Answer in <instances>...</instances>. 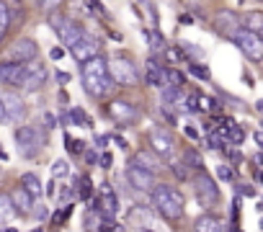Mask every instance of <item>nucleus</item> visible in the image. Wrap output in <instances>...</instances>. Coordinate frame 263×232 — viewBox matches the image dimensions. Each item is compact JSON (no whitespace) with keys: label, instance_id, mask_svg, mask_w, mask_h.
I'll use <instances>...</instances> for the list:
<instances>
[{"label":"nucleus","instance_id":"f257e3e1","mask_svg":"<svg viewBox=\"0 0 263 232\" xmlns=\"http://www.w3.org/2000/svg\"><path fill=\"white\" fill-rule=\"evenodd\" d=\"M80 75H83V88L90 98H106L116 88L108 75V60H103L101 54L80 62Z\"/></svg>","mask_w":263,"mask_h":232},{"label":"nucleus","instance_id":"f03ea898","mask_svg":"<svg viewBox=\"0 0 263 232\" xmlns=\"http://www.w3.org/2000/svg\"><path fill=\"white\" fill-rule=\"evenodd\" d=\"M150 204H153V209H155L160 217H165V219H171V222L181 219L183 211H186V199H183V194H181L176 186H168V183H155V188L150 191Z\"/></svg>","mask_w":263,"mask_h":232},{"label":"nucleus","instance_id":"7ed1b4c3","mask_svg":"<svg viewBox=\"0 0 263 232\" xmlns=\"http://www.w3.org/2000/svg\"><path fill=\"white\" fill-rule=\"evenodd\" d=\"M13 142H16V150H18L21 158L34 160V158L42 152V147L47 145V134H44V129H39V127L21 124V127L13 132Z\"/></svg>","mask_w":263,"mask_h":232},{"label":"nucleus","instance_id":"20e7f679","mask_svg":"<svg viewBox=\"0 0 263 232\" xmlns=\"http://www.w3.org/2000/svg\"><path fill=\"white\" fill-rule=\"evenodd\" d=\"M108 75H111L114 85H124V88L140 85V70L129 57H114L108 62Z\"/></svg>","mask_w":263,"mask_h":232},{"label":"nucleus","instance_id":"39448f33","mask_svg":"<svg viewBox=\"0 0 263 232\" xmlns=\"http://www.w3.org/2000/svg\"><path fill=\"white\" fill-rule=\"evenodd\" d=\"M49 26H52V31L60 36V42L65 44V49H70V47L78 42V36L85 31L78 21H72V18H67V16H60V13H49Z\"/></svg>","mask_w":263,"mask_h":232},{"label":"nucleus","instance_id":"423d86ee","mask_svg":"<svg viewBox=\"0 0 263 232\" xmlns=\"http://www.w3.org/2000/svg\"><path fill=\"white\" fill-rule=\"evenodd\" d=\"M108 116H111V122L116 127H132L140 119V108L126 98H114L108 103Z\"/></svg>","mask_w":263,"mask_h":232},{"label":"nucleus","instance_id":"0eeeda50","mask_svg":"<svg viewBox=\"0 0 263 232\" xmlns=\"http://www.w3.org/2000/svg\"><path fill=\"white\" fill-rule=\"evenodd\" d=\"M232 42L237 44V49H240L250 62H260V60H263V39H260V34H253V31L240 29V31L232 36Z\"/></svg>","mask_w":263,"mask_h":232},{"label":"nucleus","instance_id":"6e6552de","mask_svg":"<svg viewBox=\"0 0 263 232\" xmlns=\"http://www.w3.org/2000/svg\"><path fill=\"white\" fill-rule=\"evenodd\" d=\"M126 181H129V186L135 188V191H147L150 194L155 188V183H158V176L153 170L142 168L140 163L129 160V165H126Z\"/></svg>","mask_w":263,"mask_h":232},{"label":"nucleus","instance_id":"1a4fd4ad","mask_svg":"<svg viewBox=\"0 0 263 232\" xmlns=\"http://www.w3.org/2000/svg\"><path fill=\"white\" fill-rule=\"evenodd\" d=\"M194 183H196V199H199V204L206 206V209L217 206V201H219V188H217V183L206 176V170H199V176L194 178Z\"/></svg>","mask_w":263,"mask_h":232},{"label":"nucleus","instance_id":"9d476101","mask_svg":"<svg viewBox=\"0 0 263 232\" xmlns=\"http://www.w3.org/2000/svg\"><path fill=\"white\" fill-rule=\"evenodd\" d=\"M78 62H85L88 57H96V54H101V42L90 34V31H83L80 36H78V42L67 49Z\"/></svg>","mask_w":263,"mask_h":232},{"label":"nucleus","instance_id":"9b49d317","mask_svg":"<svg viewBox=\"0 0 263 232\" xmlns=\"http://www.w3.org/2000/svg\"><path fill=\"white\" fill-rule=\"evenodd\" d=\"M3 111H6V122H11V124H24L26 122V103H24V98L21 95H13V93H8V95H3Z\"/></svg>","mask_w":263,"mask_h":232},{"label":"nucleus","instance_id":"f8f14e48","mask_svg":"<svg viewBox=\"0 0 263 232\" xmlns=\"http://www.w3.org/2000/svg\"><path fill=\"white\" fill-rule=\"evenodd\" d=\"M24 67H26V78H24V90L34 93V90L44 88V83H47V67H44V65H42L39 60L24 62Z\"/></svg>","mask_w":263,"mask_h":232},{"label":"nucleus","instance_id":"ddd939ff","mask_svg":"<svg viewBox=\"0 0 263 232\" xmlns=\"http://www.w3.org/2000/svg\"><path fill=\"white\" fill-rule=\"evenodd\" d=\"M150 145H153V152L158 158H173V152H176V140L168 129H153L150 132Z\"/></svg>","mask_w":263,"mask_h":232},{"label":"nucleus","instance_id":"4468645a","mask_svg":"<svg viewBox=\"0 0 263 232\" xmlns=\"http://www.w3.org/2000/svg\"><path fill=\"white\" fill-rule=\"evenodd\" d=\"M24 78H26V67L24 62H0V83L3 85H16L24 88Z\"/></svg>","mask_w":263,"mask_h":232},{"label":"nucleus","instance_id":"2eb2a0df","mask_svg":"<svg viewBox=\"0 0 263 232\" xmlns=\"http://www.w3.org/2000/svg\"><path fill=\"white\" fill-rule=\"evenodd\" d=\"M96 199H98V214L101 217H114L119 211V196L111 188V183H101V194Z\"/></svg>","mask_w":263,"mask_h":232},{"label":"nucleus","instance_id":"dca6fc26","mask_svg":"<svg viewBox=\"0 0 263 232\" xmlns=\"http://www.w3.org/2000/svg\"><path fill=\"white\" fill-rule=\"evenodd\" d=\"M36 54H39V47H36L34 39H18V42L11 47L13 62H31V60H36Z\"/></svg>","mask_w":263,"mask_h":232},{"label":"nucleus","instance_id":"f3484780","mask_svg":"<svg viewBox=\"0 0 263 232\" xmlns=\"http://www.w3.org/2000/svg\"><path fill=\"white\" fill-rule=\"evenodd\" d=\"M145 83L147 85H155V88H163V83H165V67L158 62V57L153 54L150 60H147V72H145Z\"/></svg>","mask_w":263,"mask_h":232},{"label":"nucleus","instance_id":"a211bd4d","mask_svg":"<svg viewBox=\"0 0 263 232\" xmlns=\"http://www.w3.org/2000/svg\"><path fill=\"white\" fill-rule=\"evenodd\" d=\"M217 29L224 34V36H235L237 31H240V18L232 13V11H222L219 16H217Z\"/></svg>","mask_w":263,"mask_h":232},{"label":"nucleus","instance_id":"6ab92c4d","mask_svg":"<svg viewBox=\"0 0 263 232\" xmlns=\"http://www.w3.org/2000/svg\"><path fill=\"white\" fill-rule=\"evenodd\" d=\"M60 122H62V127H70V124H78V127H85V129H90L93 127V122H90V116L83 111V108H70L67 113H62L60 116Z\"/></svg>","mask_w":263,"mask_h":232},{"label":"nucleus","instance_id":"aec40b11","mask_svg":"<svg viewBox=\"0 0 263 232\" xmlns=\"http://www.w3.org/2000/svg\"><path fill=\"white\" fill-rule=\"evenodd\" d=\"M11 204H13V211L16 214H24V217H29V211H31V206H34V196H29L21 186L11 194Z\"/></svg>","mask_w":263,"mask_h":232},{"label":"nucleus","instance_id":"412c9836","mask_svg":"<svg viewBox=\"0 0 263 232\" xmlns=\"http://www.w3.org/2000/svg\"><path fill=\"white\" fill-rule=\"evenodd\" d=\"M194 232H227V224L214 214H204V217H199Z\"/></svg>","mask_w":263,"mask_h":232},{"label":"nucleus","instance_id":"4be33fe9","mask_svg":"<svg viewBox=\"0 0 263 232\" xmlns=\"http://www.w3.org/2000/svg\"><path fill=\"white\" fill-rule=\"evenodd\" d=\"M240 29H245V31H253V34H260L263 31V16L255 11V13H245L242 18H240Z\"/></svg>","mask_w":263,"mask_h":232},{"label":"nucleus","instance_id":"5701e85b","mask_svg":"<svg viewBox=\"0 0 263 232\" xmlns=\"http://www.w3.org/2000/svg\"><path fill=\"white\" fill-rule=\"evenodd\" d=\"M21 188L29 194V196H42V181L36 173H24L21 176Z\"/></svg>","mask_w":263,"mask_h":232},{"label":"nucleus","instance_id":"b1692460","mask_svg":"<svg viewBox=\"0 0 263 232\" xmlns=\"http://www.w3.org/2000/svg\"><path fill=\"white\" fill-rule=\"evenodd\" d=\"M132 160L140 163V165H142V168H147V170H153V173H158V168H160V160H158L153 152H147V150H140Z\"/></svg>","mask_w":263,"mask_h":232},{"label":"nucleus","instance_id":"393cba45","mask_svg":"<svg viewBox=\"0 0 263 232\" xmlns=\"http://www.w3.org/2000/svg\"><path fill=\"white\" fill-rule=\"evenodd\" d=\"M168 88H183L186 85V75L178 70V67H165V83Z\"/></svg>","mask_w":263,"mask_h":232},{"label":"nucleus","instance_id":"a878e982","mask_svg":"<svg viewBox=\"0 0 263 232\" xmlns=\"http://www.w3.org/2000/svg\"><path fill=\"white\" fill-rule=\"evenodd\" d=\"M13 204H11V196L8 194H0V224H8L13 219Z\"/></svg>","mask_w":263,"mask_h":232},{"label":"nucleus","instance_id":"bb28decb","mask_svg":"<svg viewBox=\"0 0 263 232\" xmlns=\"http://www.w3.org/2000/svg\"><path fill=\"white\" fill-rule=\"evenodd\" d=\"M178 49H181V54H183V57H186V54L191 57L189 62H204V49L194 47L191 42H181V44H178Z\"/></svg>","mask_w":263,"mask_h":232},{"label":"nucleus","instance_id":"cd10ccee","mask_svg":"<svg viewBox=\"0 0 263 232\" xmlns=\"http://www.w3.org/2000/svg\"><path fill=\"white\" fill-rule=\"evenodd\" d=\"M181 163H183L186 168L196 170V173H199V170H204V160H201V155H199L196 150H186V152H183V160H181Z\"/></svg>","mask_w":263,"mask_h":232},{"label":"nucleus","instance_id":"c85d7f7f","mask_svg":"<svg viewBox=\"0 0 263 232\" xmlns=\"http://www.w3.org/2000/svg\"><path fill=\"white\" fill-rule=\"evenodd\" d=\"M145 36H147V42H150V49H153V54H160V52L165 49V39H163V34H160V31L150 29V31H145Z\"/></svg>","mask_w":263,"mask_h":232},{"label":"nucleus","instance_id":"c756f323","mask_svg":"<svg viewBox=\"0 0 263 232\" xmlns=\"http://www.w3.org/2000/svg\"><path fill=\"white\" fill-rule=\"evenodd\" d=\"M245 142V129L240 127V124H232V127H227V145H242Z\"/></svg>","mask_w":263,"mask_h":232},{"label":"nucleus","instance_id":"7c9ffc66","mask_svg":"<svg viewBox=\"0 0 263 232\" xmlns=\"http://www.w3.org/2000/svg\"><path fill=\"white\" fill-rule=\"evenodd\" d=\"M181 108H183V111H189V113H196V111H201V95H199V93H191V95H186V98L181 101Z\"/></svg>","mask_w":263,"mask_h":232},{"label":"nucleus","instance_id":"2f4dec72","mask_svg":"<svg viewBox=\"0 0 263 232\" xmlns=\"http://www.w3.org/2000/svg\"><path fill=\"white\" fill-rule=\"evenodd\" d=\"M8 26H11V11H8V6H6V0H0V42H3Z\"/></svg>","mask_w":263,"mask_h":232},{"label":"nucleus","instance_id":"473e14b6","mask_svg":"<svg viewBox=\"0 0 263 232\" xmlns=\"http://www.w3.org/2000/svg\"><path fill=\"white\" fill-rule=\"evenodd\" d=\"M75 194H78L80 199H90V196H93V183H90L88 176H80V178H78V188H75Z\"/></svg>","mask_w":263,"mask_h":232},{"label":"nucleus","instance_id":"72a5a7b5","mask_svg":"<svg viewBox=\"0 0 263 232\" xmlns=\"http://www.w3.org/2000/svg\"><path fill=\"white\" fill-rule=\"evenodd\" d=\"M67 176H70L67 160H54V163H52V178L57 181V178H67Z\"/></svg>","mask_w":263,"mask_h":232},{"label":"nucleus","instance_id":"f704fd0d","mask_svg":"<svg viewBox=\"0 0 263 232\" xmlns=\"http://www.w3.org/2000/svg\"><path fill=\"white\" fill-rule=\"evenodd\" d=\"M65 142H67V152H70V155H75V158H78V155H83V152H85V142H83V140H72V137L67 134V137H65Z\"/></svg>","mask_w":263,"mask_h":232},{"label":"nucleus","instance_id":"c9c22d12","mask_svg":"<svg viewBox=\"0 0 263 232\" xmlns=\"http://www.w3.org/2000/svg\"><path fill=\"white\" fill-rule=\"evenodd\" d=\"M98 222H101V214H98L96 209H88V211H85V229H88V232H96V229H98Z\"/></svg>","mask_w":263,"mask_h":232},{"label":"nucleus","instance_id":"e433bc0d","mask_svg":"<svg viewBox=\"0 0 263 232\" xmlns=\"http://www.w3.org/2000/svg\"><path fill=\"white\" fill-rule=\"evenodd\" d=\"M160 54H165V60H168L171 65H176V62H186V57L181 54V49H178V47H176V49H168V47H165Z\"/></svg>","mask_w":263,"mask_h":232},{"label":"nucleus","instance_id":"4c0bfd02","mask_svg":"<svg viewBox=\"0 0 263 232\" xmlns=\"http://www.w3.org/2000/svg\"><path fill=\"white\" fill-rule=\"evenodd\" d=\"M217 178L224 181V183H230V181H235V170L230 165H217Z\"/></svg>","mask_w":263,"mask_h":232},{"label":"nucleus","instance_id":"58836bf2","mask_svg":"<svg viewBox=\"0 0 263 232\" xmlns=\"http://www.w3.org/2000/svg\"><path fill=\"white\" fill-rule=\"evenodd\" d=\"M60 6H62V0H39V8H42L44 13H54Z\"/></svg>","mask_w":263,"mask_h":232},{"label":"nucleus","instance_id":"ea45409f","mask_svg":"<svg viewBox=\"0 0 263 232\" xmlns=\"http://www.w3.org/2000/svg\"><path fill=\"white\" fill-rule=\"evenodd\" d=\"M191 72H194L196 78H201V80H209V70H206V65H196V62H191Z\"/></svg>","mask_w":263,"mask_h":232},{"label":"nucleus","instance_id":"a19ab883","mask_svg":"<svg viewBox=\"0 0 263 232\" xmlns=\"http://www.w3.org/2000/svg\"><path fill=\"white\" fill-rule=\"evenodd\" d=\"M29 214H31V217H36V219H47V214H49V211H47V206H42V204H34Z\"/></svg>","mask_w":263,"mask_h":232},{"label":"nucleus","instance_id":"79ce46f5","mask_svg":"<svg viewBox=\"0 0 263 232\" xmlns=\"http://www.w3.org/2000/svg\"><path fill=\"white\" fill-rule=\"evenodd\" d=\"M173 173H176L178 178H183V181H189V178H191V173H189V168H186L183 163H178V165H173Z\"/></svg>","mask_w":263,"mask_h":232},{"label":"nucleus","instance_id":"37998d69","mask_svg":"<svg viewBox=\"0 0 263 232\" xmlns=\"http://www.w3.org/2000/svg\"><path fill=\"white\" fill-rule=\"evenodd\" d=\"M98 163H101V168H111V163H114V155L111 152H101V158H98Z\"/></svg>","mask_w":263,"mask_h":232},{"label":"nucleus","instance_id":"c03bdc74","mask_svg":"<svg viewBox=\"0 0 263 232\" xmlns=\"http://www.w3.org/2000/svg\"><path fill=\"white\" fill-rule=\"evenodd\" d=\"M49 57L57 62V60H62L65 57V47H52V52H49Z\"/></svg>","mask_w":263,"mask_h":232},{"label":"nucleus","instance_id":"a18cd8bd","mask_svg":"<svg viewBox=\"0 0 263 232\" xmlns=\"http://www.w3.org/2000/svg\"><path fill=\"white\" fill-rule=\"evenodd\" d=\"M44 122H47L49 129H54V127H57V116H54V113H44Z\"/></svg>","mask_w":263,"mask_h":232},{"label":"nucleus","instance_id":"49530a36","mask_svg":"<svg viewBox=\"0 0 263 232\" xmlns=\"http://www.w3.org/2000/svg\"><path fill=\"white\" fill-rule=\"evenodd\" d=\"M237 194H242V196H255V188H250V186H237Z\"/></svg>","mask_w":263,"mask_h":232},{"label":"nucleus","instance_id":"de8ad7c7","mask_svg":"<svg viewBox=\"0 0 263 232\" xmlns=\"http://www.w3.org/2000/svg\"><path fill=\"white\" fill-rule=\"evenodd\" d=\"M106 142H108V134H101V137H96V147H106Z\"/></svg>","mask_w":263,"mask_h":232},{"label":"nucleus","instance_id":"09e8293b","mask_svg":"<svg viewBox=\"0 0 263 232\" xmlns=\"http://www.w3.org/2000/svg\"><path fill=\"white\" fill-rule=\"evenodd\" d=\"M88 6H90V8L96 11V13H103V6L98 3V0H88Z\"/></svg>","mask_w":263,"mask_h":232},{"label":"nucleus","instance_id":"8fccbe9b","mask_svg":"<svg viewBox=\"0 0 263 232\" xmlns=\"http://www.w3.org/2000/svg\"><path fill=\"white\" fill-rule=\"evenodd\" d=\"M85 160H88V165H96V163H98V155H96V152H88Z\"/></svg>","mask_w":263,"mask_h":232},{"label":"nucleus","instance_id":"3c124183","mask_svg":"<svg viewBox=\"0 0 263 232\" xmlns=\"http://www.w3.org/2000/svg\"><path fill=\"white\" fill-rule=\"evenodd\" d=\"M57 80H60V85H65V83L70 80V75H67V72H57Z\"/></svg>","mask_w":263,"mask_h":232},{"label":"nucleus","instance_id":"603ef678","mask_svg":"<svg viewBox=\"0 0 263 232\" xmlns=\"http://www.w3.org/2000/svg\"><path fill=\"white\" fill-rule=\"evenodd\" d=\"M186 134H189L191 140H199V132H196L194 127H186Z\"/></svg>","mask_w":263,"mask_h":232},{"label":"nucleus","instance_id":"864d4df0","mask_svg":"<svg viewBox=\"0 0 263 232\" xmlns=\"http://www.w3.org/2000/svg\"><path fill=\"white\" fill-rule=\"evenodd\" d=\"M54 186H57V181L52 178V181L47 183V194H49V196H54Z\"/></svg>","mask_w":263,"mask_h":232},{"label":"nucleus","instance_id":"5fc2aeb1","mask_svg":"<svg viewBox=\"0 0 263 232\" xmlns=\"http://www.w3.org/2000/svg\"><path fill=\"white\" fill-rule=\"evenodd\" d=\"M114 142H116L121 150H126V140H124V137H114Z\"/></svg>","mask_w":263,"mask_h":232},{"label":"nucleus","instance_id":"6e6d98bb","mask_svg":"<svg viewBox=\"0 0 263 232\" xmlns=\"http://www.w3.org/2000/svg\"><path fill=\"white\" fill-rule=\"evenodd\" d=\"M181 24H186V26H191V24H194V18H191V16H181Z\"/></svg>","mask_w":263,"mask_h":232},{"label":"nucleus","instance_id":"4d7b16f0","mask_svg":"<svg viewBox=\"0 0 263 232\" xmlns=\"http://www.w3.org/2000/svg\"><path fill=\"white\" fill-rule=\"evenodd\" d=\"M0 124H6V111H3V103H0Z\"/></svg>","mask_w":263,"mask_h":232},{"label":"nucleus","instance_id":"13d9d810","mask_svg":"<svg viewBox=\"0 0 263 232\" xmlns=\"http://www.w3.org/2000/svg\"><path fill=\"white\" fill-rule=\"evenodd\" d=\"M3 232H18V227H6Z\"/></svg>","mask_w":263,"mask_h":232},{"label":"nucleus","instance_id":"bf43d9fd","mask_svg":"<svg viewBox=\"0 0 263 232\" xmlns=\"http://www.w3.org/2000/svg\"><path fill=\"white\" fill-rule=\"evenodd\" d=\"M31 232H44V229H42V227H34V229H31Z\"/></svg>","mask_w":263,"mask_h":232},{"label":"nucleus","instance_id":"052dcab7","mask_svg":"<svg viewBox=\"0 0 263 232\" xmlns=\"http://www.w3.org/2000/svg\"><path fill=\"white\" fill-rule=\"evenodd\" d=\"M145 232H153V229H150V227H147V229H145Z\"/></svg>","mask_w":263,"mask_h":232},{"label":"nucleus","instance_id":"680f3d73","mask_svg":"<svg viewBox=\"0 0 263 232\" xmlns=\"http://www.w3.org/2000/svg\"><path fill=\"white\" fill-rule=\"evenodd\" d=\"M255 3H260V0H255Z\"/></svg>","mask_w":263,"mask_h":232}]
</instances>
